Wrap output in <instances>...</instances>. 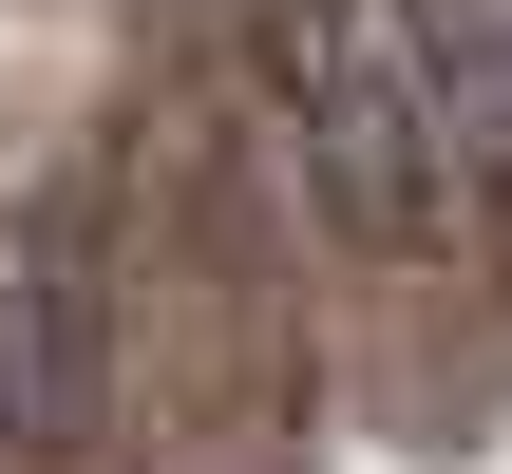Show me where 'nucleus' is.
<instances>
[{
  "instance_id": "nucleus-1",
  "label": "nucleus",
  "mask_w": 512,
  "mask_h": 474,
  "mask_svg": "<svg viewBox=\"0 0 512 474\" xmlns=\"http://www.w3.org/2000/svg\"><path fill=\"white\" fill-rule=\"evenodd\" d=\"M228 76L342 247L512 228V0H228Z\"/></svg>"
},
{
  "instance_id": "nucleus-2",
  "label": "nucleus",
  "mask_w": 512,
  "mask_h": 474,
  "mask_svg": "<svg viewBox=\"0 0 512 474\" xmlns=\"http://www.w3.org/2000/svg\"><path fill=\"white\" fill-rule=\"evenodd\" d=\"M95 418V266L57 228H0V474H38Z\"/></svg>"
}]
</instances>
